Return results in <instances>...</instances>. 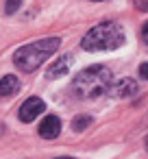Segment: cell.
Masks as SVG:
<instances>
[{"instance_id": "e0dca14e", "label": "cell", "mask_w": 148, "mask_h": 159, "mask_svg": "<svg viewBox=\"0 0 148 159\" xmlns=\"http://www.w3.org/2000/svg\"><path fill=\"white\" fill-rule=\"evenodd\" d=\"M146 150H148V137H146Z\"/></svg>"}, {"instance_id": "5b68a950", "label": "cell", "mask_w": 148, "mask_h": 159, "mask_svg": "<svg viewBox=\"0 0 148 159\" xmlns=\"http://www.w3.org/2000/svg\"><path fill=\"white\" fill-rule=\"evenodd\" d=\"M107 94L111 98H131L137 94V83L133 79H120L118 83H111Z\"/></svg>"}, {"instance_id": "30bf717a", "label": "cell", "mask_w": 148, "mask_h": 159, "mask_svg": "<svg viewBox=\"0 0 148 159\" xmlns=\"http://www.w3.org/2000/svg\"><path fill=\"white\" fill-rule=\"evenodd\" d=\"M20 5H22V0H7V2H5V13H7V16L16 13V11L20 9Z\"/></svg>"}, {"instance_id": "7c38bea8", "label": "cell", "mask_w": 148, "mask_h": 159, "mask_svg": "<svg viewBox=\"0 0 148 159\" xmlns=\"http://www.w3.org/2000/svg\"><path fill=\"white\" fill-rule=\"evenodd\" d=\"M139 76L141 79H148V63H141L139 66Z\"/></svg>"}, {"instance_id": "9a60e30c", "label": "cell", "mask_w": 148, "mask_h": 159, "mask_svg": "<svg viewBox=\"0 0 148 159\" xmlns=\"http://www.w3.org/2000/svg\"><path fill=\"white\" fill-rule=\"evenodd\" d=\"M57 159H72V157H57Z\"/></svg>"}, {"instance_id": "ba28073f", "label": "cell", "mask_w": 148, "mask_h": 159, "mask_svg": "<svg viewBox=\"0 0 148 159\" xmlns=\"http://www.w3.org/2000/svg\"><path fill=\"white\" fill-rule=\"evenodd\" d=\"M20 92V79L13 74H7L0 79V96H13Z\"/></svg>"}, {"instance_id": "8fae6325", "label": "cell", "mask_w": 148, "mask_h": 159, "mask_svg": "<svg viewBox=\"0 0 148 159\" xmlns=\"http://www.w3.org/2000/svg\"><path fill=\"white\" fill-rule=\"evenodd\" d=\"M133 5L137 11H148V0H133Z\"/></svg>"}, {"instance_id": "7a4b0ae2", "label": "cell", "mask_w": 148, "mask_h": 159, "mask_svg": "<svg viewBox=\"0 0 148 159\" xmlns=\"http://www.w3.org/2000/svg\"><path fill=\"white\" fill-rule=\"evenodd\" d=\"M61 46L59 37H46V39H37L33 44H26L22 48H18L13 52V63L18 70L22 72H33L37 70L42 63L48 61V57H52Z\"/></svg>"}, {"instance_id": "8992f818", "label": "cell", "mask_w": 148, "mask_h": 159, "mask_svg": "<svg viewBox=\"0 0 148 159\" xmlns=\"http://www.w3.org/2000/svg\"><path fill=\"white\" fill-rule=\"evenodd\" d=\"M59 133H61V120L57 116H46L39 124V135L44 139H55L59 137Z\"/></svg>"}, {"instance_id": "5bb4252c", "label": "cell", "mask_w": 148, "mask_h": 159, "mask_svg": "<svg viewBox=\"0 0 148 159\" xmlns=\"http://www.w3.org/2000/svg\"><path fill=\"white\" fill-rule=\"evenodd\" d=\"M2 133H5V124H2V122H0V135H2Z\"/></svg>"}, {"instance_id": "277c9868", "label": "cell", "mask_w": 148, "mask_h": 159, "mask_svg": "<svg viewBox=\"0 0 148 159\" xmlns=\"http://www.w3.org/2000/svg\"><path fill=\"white\" fill-rule=\"evenodd\" d=\"M44 109H46L44 100L37 98V96H31V98H26V100L22 102V107H20V120H22V122H33L37 116L44 113Z\"/></svg>"}, {"instance_id": "3957f363", "label": "cell", "mask_w": 148, "mask_h": 159, "mask_svg": "<svg viewBox=\"0 0 148 159\" xmlns=\"http://www.w3.org/2000/svg\"><path fill=\"white\" fill-rule=\"evenodd\" d=\"M126 35L124 29L118 22H100L98 26L89 29L83 37L81 46L87 52H102V50H115L124 44Z\"/></svg>"}, {"instance_id": "52a82bcc", "label": "cell", "mask_w": 148, "mask_h": 159, "mask_svg": "<svg viewBox=\"0 0 148 159\" xmlns=\"http://www.w3.org/2000/svg\"><path fill=\"white\" fill-rule=\"evenodd\" d=\"M70 66H72V57H70V55H65V57H59L55 63H50V66H48V72H46V76H48V79H59V76L68 74Z\"/></svg>"}, {"instance_id": "2e32d148", "label": "cell", "mask_w": 148, "mask_h": 159, "mask_svg": "<svg viewBox=\"0 0 148 159\" xmlns=\"http://www.w3.org/2000/svg\"><path fill=\"white\" fill-rule=\"evenodd\" d=\"M144 124H146V126H148V116H146V120H144Z\"/></svg>"}, {"instance_id": "6da1fadb", "label": "cell", "mask_w": 148, "mask_h": 159, "mask_svg": "<svg viewBox=\"0 0 148 159\" xmlns=\"http://www.w3.org/2000/svg\"><path fill=\"white\" fill-rule=\"evenodd\" d=\"M113 83V74L107 66H89L83 72H78L70 85V92L74 98L81 100H94L109 92Z\"/></svg>"}, {"instance_id": "9c48e42d", "label": "cell", "mask_w": 148, "mask_h": 159, "mask_svg": "<svg viewBox=\"0 0 148 159\" xmlns=\"http://www.w3.org/2000/svg\"><path fill=\"white\" fill-rule=\"evenodd\" d=\"M89 124H92V118H89V116H76V118L72 120V129H74L76 133L85 131V129H87Z\"/></svg>"}, {"instance_id": "4fadbf2b", "label": "cell", "mask_w": 148, "mask_h": 159, "mask_svg": "<svg viewBox=\"0 0 148 159\" xmlns=\"http://www.w3.org/2000/svg\"><path fill=\"white\" fill-rule=\"evenodd\" d=\"M141 39L148 44V22H146V24H144V29H141Z\"/></svg>"}]
</instances>
